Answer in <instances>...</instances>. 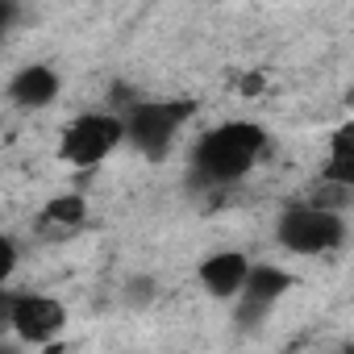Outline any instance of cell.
Returning a JSON list of instances; mask_svg holds the SVG:
<instances>
[{
    "instance_id": "9",
    "label": "cell",
    "mask_w": 354,
    "mask_h": 354,
    "mask_svg": "<svg viewBox=\"0 0 354 354\" xmlns=\"http://www.w3.org/2000/svg\"><path fill=\"white\" fill-rule=\"evenodd\" d=\"M321 180L354 188V121H346V125L333 129L329 150H325V162H321Z\"/></svg>"
},
{
    "instance_id": "14",
    "label": "cell",
    "mask_w": 354,
    "mask_h": 354,
    "mask_svg": "<svg viewBox=\"0 0 354 354\" xmlns=\"http://www.w3.org/2000/svg\"><path fill=\"white\" fill-rule=\"evenodd\" d=\"M346 109H350V113H354V84H350V88H346Z\"/></svg>"
},
{
    "instance_id": "7",
    "label": "cell",
    "mask_w": 354,
    "mask_h": 354,
    "mask_svg": "<svg viewBox=\"0 0 354 354\" xmlns=\"http://www.w3.org/2000/svg\"><path fill=\"white\" fill-rule=\"evenodd\" d=\"M250 259L242 250H217L201 263V283L209 296L217 300H238V292L246 288V275H250Z\"/></svg>"
},
{
    "instance_id": "4",
    "label": "cell",
    "mask_w": 354,
    "mask_h": 354,
    "mask_svg": "<svg viewBox=\"0 0 354 354\" xmlns=\"http://www.w3.org/2000/svg\"><path fill=\"white\" fill-rule=\"evenodd\" d=\"M121 142H125V113H80L59 138V158L75 171H88L104 162Z\"/></svg>"
},
{
    "instance_id": "11",
    "label": "cell",
    "mask_w": 354,
    "mask_h": 354,
    "mask_svg": "<svg viewBox=\"0 0 354 354\" xmlns=\"http://www.w3.org/2000/svg\"><path fill=\"white\" fill-rule=\"evenodd\" d=\"M13 267H17V242L13 238H0V283H9Z\"/></svg>"
},
{
    "instance_id": "13",
    "label": "cell",
    "mask_w": 354,
    "mask_h": 354,
    "mask_svg": "<svg viewBox=\"0 0 354 354\" xmlns=\"http://www.w3.org/2000/svg\"><path fill=\"white\" fill-rule=\"evenodd\" d=\"M0 13H5V26H17V0H5Z\"/></svg>"
},
{
    "instance_id": "12",
    "label": "cell",
    "mask_w": 354,
    "mask_h": 354,
    "mask_svg": "<svg viewBox=\"0 0 354 354\" xmlns=\"http://www.w3.org/2000/svg\"><path fill=\"white\" fill-rule=\"evenodd\" d=\"M125 288H129V292H125L129 304H146V300H150V279H129Z\"/></svg>"
},
{
    "instance_id": "3",
    "label": "cell",
    "mask_w": 354,
    "mask_h": 354,
    "mask_svg": "<svg viewBox=\"0 0 354 354\" xmlns=\"http://www.w3.org/2000/svg\"><path fill=\"white\" fill-rule=\"evenodd\" d=\"M192 117L196 100H133L125 109V142L146 158H162Z\"/></svg>"
},
{
    "instance_id": "5",
    "label": "cell",
    "mask_w": 354,
    "mask_h": 354,
    "mask_svg": "<svg viewBox=\"0 0 354 354\" xmlns=\"http://www.w3.org/2000/svg\"><path fill=\"white\" fill-rule=\"evenodd\" d=\"M0 321L30 346H50L67 325V308L46 292H13V288H5L0 292Z\"/></svg>"
},
{
    "instance_id": "6",
    "label": "cell",
    "mask_w": 354,
    "mask_h": 354,
    "mask_svg": "<svg viewBox=\"0 0 354 354\" xmlns=\"http://www.w3.org/2000/svg\"><path fill=\"white\" fill-rule=\"evenodd\" d=\"M288 288H292V275L283 271V267H275V263H254L250 267V275H246V288L238 292V321L242 325H254V321H263L283 296H288Z\"/></svg>"
},
{
    "instance_id": "1",
    "label": "cell",
    "mask_w": 354,
    "mask_h": 354,
    "mask_svg": "<svg viewBox=\"0 0 354 354\" xmlns=\"http://www.w3.org/2000/svg\"><path fill=\"white\" fill-rule=\"evenodd\" d=\"M267 154V129L254 121H221L213 125L196 146H192V171L205 184L225 188L238 184L259 167V158Z\"/></svg>"
},
{
    "instance_id": "2",
    "label": "cell",
    "mask_w": 354,
    "mask_h": 354,
    "mask_svg": "<svg viewBox=\"0 0 354 354\" xmlns=\"http://www.w3.org/2000/svg\"><path fill=\"white\" fill-rule=\"evenodd\" d=\"M275 242L288 254H333L346 246V221L337 209H325L317 201L292 205L275 221Z\"/></svg>"
},
{
    "instance_id": "10",
    "label": "cell",
    "mask_w": 354,
    "mask_h": 354,
    "mask_svg": "<svg viewBox=\"0 0 354 354\" xmlns=\"http://www.w3.org/2000/svg\"><path fill=\"white\" fill-rule=\"evenodd\" d=\"M84 221H88V201H84L80 192H63V196L46 201L42 213H38V225H42V230H55V234H71V230H80Z\"/></svg>"
},
{
    "instance_id": "8",
    "label": "cell",
    "mask_w": 354,
    "mask_h": 354,
    "mask_svg": "<svg viewBox=\"0 0 354 354\" xmlns=\"http://www.w3.org/2000/svg\"><path fill=\"white\" fill-rule=\"evenodd\" d=\"M59 75H55V67H46V63H30V67H21L13 80H9V100L17 104V109H46V104H55L59 100Z\"/></svg>"
}]
</instances>
